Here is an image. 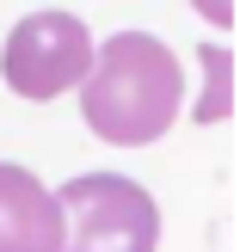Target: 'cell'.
I'll list each match as a JSON object with an SVG mask.
<instances>
[{
	"mask_svg": "<svg viewBox=\"0 0 240 252\" xmlns=\"http://www.w3.org/2000/svg\"><path fill=\"white\" fill-rule=\"evenodd\" d=\"M68 228H62L56 191H43V179L25 166L0 160V252H62Z\"/></svg>",
	"mask_w": 240,
	"mask_h": 252,
	"instance_id": "obj_4",
	"label": "cell"
},
{
	"mask_svg": "<svg viewBox=\"0 0 240 252\" xmlns=\"http://www.w3.org/2000/svg\"><path fill=\"white\" fill-rule=\"evenodd\" d=\"M62 228L74 252H154L160 246V209L123 172H80L56 191Z\"/></svg>",
	"mask_w": 240,
	"mask_h": 252,
	"instance_id": "obj_2",
	"label": "cell"
},
{
	"mask_svg": "<svg viewBox=\"0 0 240 252\" xmlns=\"http://www.w3.org/2000/svg\"><path fill=\"white\" fill-rule=\"evenodd\" d=\"M197 6H204V12H209V19H216V25L228 19V0H197Z\"/></svg>",
	"mask_w": 240,
	"mask_h": 252,
	"instance_id": "obj_6",
	"label": "cell"
},
{
	"mask_svg": "<svg viewBox=\"0 0 240 252\" xmlns=\"http://www.w3.org/2000/svg\"><path fill=\"white\" fill-rule=\"evenodd\" d=\"M74 86H80L86 129H93L99 142H117V148L160 142V135L179 123V105H185L179 56H172L160 37H148V31L105 37Z\"/></svg>",
	"mask_w": 240,
	"mask_h": 252,
	"instance_id": "obj_1",
	"label": "cell"
},
{
	"mask_svg": "<svg viewBox=\"0 0 240 252\" xmlns=\"http://www.w3.org/2000/svg\"><path fill=\"white\" fill-rule=\"evenodd\" d=\"M204 68H209V105H204V117H222V105H228V49H204Z\"/></svg>",
	"mask_w": 240,
	"mask_h": 252,
	"instance_id": "obj_5",
	"label": "cell"
},
{
	"mask_svg": "<svg viewBox=\"0 0 240 252\" xmlns=\"http://www.w3.org/2000/svg\"><path fill=\"white\" fill-rule=\"evenodd\" d=\"M93 62V31L74 12H31L12 25L0 49V74L19 98H62Z\"/></svg>",
	"mask_w": 240,
	"mask_h": 252,
	"instance_id": "obj_3",
	"label": "cell"
}]
</instances>
